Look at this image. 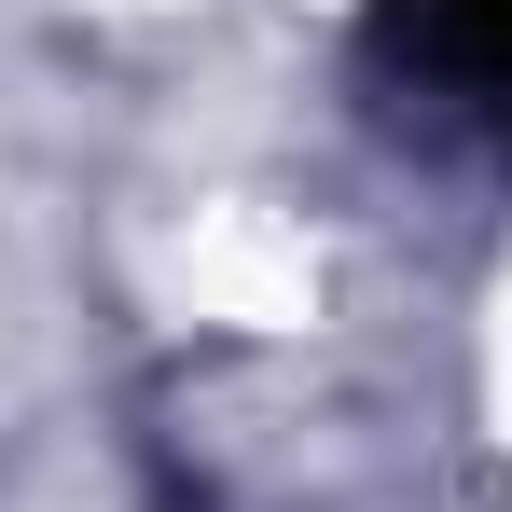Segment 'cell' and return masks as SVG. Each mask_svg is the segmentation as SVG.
Returning <instances> with one entry per match:
<instances>
[{
    "mask_svg": "<svg viewBox=\"0 0 512 512\" xmlns=\"http://www.w3.org/2000/svg\"><path fill=\"white\" fill-rule=\"evenodd\" d=\"M388 56L443 111H499L512 125V0H388Z\"/></svg>",
    "mask_w": 512,
    "mask_h": 512,
    "instance_id": "1",
    "label": "cell"
}]
</instances>
